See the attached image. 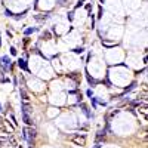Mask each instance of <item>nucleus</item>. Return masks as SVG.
<instances>
[{
  "label": "nucleus",
  "mask_w": 148,
  "mask_h": 148,
  "mask_svg": "<svg viewBox=\"0 0 148 148\" xmlns=\"http://www.w3.org/2000/svg\"><path fill=\"white\" fill-rule=\"evenodd\" d=\"M42 37H43L45 40H49V39H51V34H49V33H43V36H42Z\"/></svg>",
  "instance_id": "obj_9"
},
{
  "label": "nucleus",
  "mask_w": 148,
  "mask_h": 148,
  "mask_svg": "<svg viewBox=\"0 0 148 148\" xmlns=\"http://www.w3.org/2000/svg\"><path fill=\"white\" fill-rule=\"evenodd\" d=\"M0 110H2V105H0Z\"/></svg>",
  "instance_id": "obj_13"
},
{
  "label": "nucleus",
  "mask_w": 148,
  "mask_h": 148,
  "mask_svg": "<svg viewBox=\"0 0 148 148\" xmlns=\"http://www.w3.org/2000/svg\"><path fill=\"white\" fill-rule=\"evenodd\" d=\"M24 132H25V135H24V136H25V138L31 142V139L36 136V130H34V129H25Z\"/></svg>",
  "instance_id": "obj_3"
},
{
  "label": "nucleus",
  "mask_w": 148,
  "mask_h": 148,
  "mask_svg": "<svg viewBox=\"0 0 148 148\" xmlns=\"http://www.w3.org/2000/svg\"><path fill=\"white\" fill-rule=\"evenodd\" d=\"M18 65H19L21 68H24V70H27V65H25V61H22V59H19V61H18Z\"/></svg>",
  "instance_id": "obj_8"
},
{
  "label": "nucleus",
  "mask_w": 148,
  "mask_h": 148,
  "mask_svg": "<svg viewBox=\"0 0 148 148\" xmlns=\"http://www.w3.org/2000/svg\"><path fill=\"white\" fill-rule=\"evenodd\" d=\"M2 61H3V68L6 70V68H8V65H10V59H9L8 56H3V59H2Z\"/></svg>",
  "instance_id": "obj_6"
},
{
  "label": "nucleus",
  "mask_w": 148,
  "mask_h": 148,
  "mask_svg": "<svg viewBox=\"0 0 148 148\" xmlns=\"http://www.w3.org/2000/svg\"><path fill=\"white\" fill-rule=\"evenodd\" d=\"M70 141L74 145H79V147L86 145V136H84V135H80V133H73L70 136Z\"/></svg>",
  "instance_id": "obj_1"
},
{
  "label": "nucleus",
  "mask_w": 148,
  "mask_h": 148,
  "mask_svg": "<svg viewBox=\"0 0 148 148\" xmlns=\"http://www.w3.org/2000/svg\"><path fill=\"white\" fill-rule=\"evenodd\" d=\"M21 98H22L24 102H28L30 101V96H28V93H27L25 89H21Z\"/></svg>",
  "instance_id": "obj_4"
},
{
  "label": "nucleus",
  "mask_w": 148,
  "mask_h": 148,
  "mask_svg": "<svg viewBox=\"0 0 148 148\" xmlns=\"http://www.w3.org/2000/svg\"><path fill=\"white\" fill-rule=\"evenodd\" d=\"M24 121H25V123H27V125H31V123H33L28 114H24Z\"/></svg>",
  "instance_id": "obj_7"
},
{
  "label": "nucleus",
  "mask_w": 148,
  "mask_h": 148,
  "mask_svg": "<svg viewBox=\"0 0 148 148\" xmlns=\"http://www.w3.org/2000/svg\"><path fill=\"white\" fill-rule=\"evenodd\" d=\"M74 52H76V53H82L83 49H82V47H80V49H74Z\"/></svg>",
  "instance_id": "obj_11"
},
{
  "label": "nucleus",
  "mask_w": 148,
  "mask_h": 148,
  "mask_svg": "<svg viewBox=\"0 0 148 148\" xmlns=\"http://www.w3.org/2000/svg\"><path fill=\"white\" fill-rule=\"evenodd\" d=\"M95 148H99V145H96V147H95Z\"/></svg>",
  "instance_id": "obj_12"
},
{
  "label": "nucleus",
  "mask_w": 148,
  "mask_h": 148,
  "mask_svg": "<svg viewBox=\"0 0 148 148\" xmlns=\"http://www.w3.org/2000/svg\"><path fill=\"white\" fill-rule=\"evenodd\" d=\"M9 141H10V144H12V145H14V147L16 145V142H15V139H14V136H10V138H9Z\"/></svg>",
  "instance_id": "obj_10"
},
{
  "label": "nucleus",
  "mask_w": 148,
  "mask_h": 148,
  "mask_svg": "<svg viewBox=\"0 0 148 148\" xmlns=\"http://www.w3.org/2000/svg\"><path fill=\"white\" fill-rule=\"evenodd\" d=\"M31 113V107L28 102H24V114H30Z\"/></svg>",
  "instance_id": "obj_5"
},
{
  "label": "nucleus",
  "mask_w": 148,
  "mask_h": 148,
  "mask_svg": "<svg viewBox=\"0 0 148 148\" xmlns=\"http://www.w3.org/2000/svg\"><path fill=\"white\" fill-rule=\"evenodd\" d=\"M138 113H139L144 119H147V114H148V107H147V102H144L142 105H139V107H138Z\"/></svg>",
  "instance_id": "obj_2"
}]
</instances>
